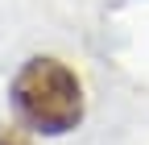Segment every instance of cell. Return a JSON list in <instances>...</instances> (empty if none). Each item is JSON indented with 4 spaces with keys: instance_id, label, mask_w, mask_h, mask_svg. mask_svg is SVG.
Segmentation results:
<instances>
[{
    "instance_id": "2",
    "label": "cell",
    "mask_w": 149,
    "mask_h": 145,
    "mask_svg": "<svg viewBox=\"0 0 149 145\" xmlns=\"http://www.w3.org/2000/svg\"><path fill=\"white\" fill-rule=\"evenodd\" d=\"M0 145H29L21 133H13V129H0Z\"/></svg>"
},
{
    "instance_id": "1",
    "label": "cell",
    "mask_w": 149,
    "mask_h": 145,
    "mask_svg": "<svg viewBox=\"0 0 149 145\" xmlns=\"http://www.w3.org/2000/svg\"><path fill=\"white\" fill-rule=\"evenodd\" d=\"M13 108L37 133H70L83 120V87L58 58H29L13 79Z\"/></svg>"
}]
</instances>
